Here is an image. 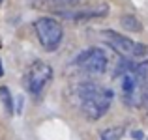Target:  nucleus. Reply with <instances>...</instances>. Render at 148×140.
<instances>
[{
	"label": "nucleus",
	"mask_w": 148,
	"mask_h": 140,
	"mask_svg": "<svg viewBox=\"0 0 148 140\" xmlns=\"http://www.w3.org/2000/svg\"><path fill=\"white\" fill-rule=\"evenodd\" d=\"M101 36L105 37L107 45L111 47L114 52H118L122 58H131V60H137V58H145L148 56V45L133 41L131 37H126L122 34H116L112 30H105L101 32Z\"/></svg>",
	"instance_id": "nucleus-3"
},
{
	"label": "nucleus",
	"mask_w": 148,
	"mask_h": 140,
	"mask_svg": "<svg viewBox=\"0 0 148 140\" xmlns=\"http://www.w3.org/2000/svg\"><path fill=\"white\" fill-rule=\"evenodd\" d=\"M83 2V0H36V4H41L43 7H69V6H75V4ZM40 6V7H41Z\"/></svg>",
	"instance_id": "nucleus-10"
},
{
	"label": "nucleus",
	"mask_w": 148,
	"mask_h": 140,
	"mask_svg": "<svg viewBox=\"0 0 148 140\" xmlns=\"http://www.w3.org/2000/svg\"><path fill=\"white\" fill-rule=\"evenodd\" d=\"M124 133H126V129H124L122 125H120V127H109V129L101 131L99 140H122Z\"/></svg>",
	"instance_id": "nucleus-9"
},
{
	"label": "nucleus",
	"mask_w": 148,
	"mask_h": 140,
	"mask_svg": "<svg viewBox=\"0 0 148 140\" xmlns=\"http://www.w3.org/2000/svg\"><path fill=\"white\" fill-rule=\"evenodd\" d=\"M0 2H2V0H0Z\"/></svg>",
	"instance_id": "nucleus-16"
},
{
	"label": "nucleus",
	"mask_w": 148,
	"mask_h": 140,
	"mask_svg": "<svg viewBox=\"0 0 148 140\" xmlns=\"http://www.w3.org/2000/svg\"><path fill=\"white\" fill-rule=\"evenodd\" d=\"M109 11L107 4H101L96 7H88V10H79V11H58L60 17L71 19V21H84V19H94V17H105Z\"/></svg>",
	"instance_id": "nucleus-6"
},
{
	"label": "nucleus",
	"mask_w": 148,
	"mask_h": 140,
	"mask_svg": "<svg viewBox=\"0 0 148 140\" xmlns=\"http://www.w3.org/2000/svg\"><path fill=\"white\" fill-rule=\"evenodd\" d=\"M73 65L86 75H101L107 69L109 60L107 54L99 47H90V49L83 50L81 54H77V58L73 60Z\"/></svg>",
	"instance_id": "nucleus-4"
},
{
	"label": "nucleus",
	"mask_w": 148,
	"mask_h": 140,
	"mask_svg": "<svg viewBox=\"0 0 148 140\" xmlns=\"http://www.w3.org/2000/svg\"><path fill=\"white\" fill-rule=\"evenodd\" d=\"M4 75V67H2V60H0V77Z\"/></svg>",
	"instance_id": "nucleus-14"
},
{
	"label": "nucleus",
	"mask_w": 148,
	"mask_h": 140,
	"mask_svg": "<svg viewBox=\"0 0 148 140\" xmlns=\"http://www.w3.org/2000/svg\"><path fill=\"white\" fill-rule=\"evenodd\" d=\"M0 101H2V105H4V110L10 116L13 114V97H11V93L6 86H0Z\"/></svg>",
	"instance_id": "nucleus-11"
},
{
	"label": "nucleus",
	"mask_w": 148,
	"mask_h": 140,
	"mask_svg": "<svg viewBox=\"0 0 148 140\" xmlns=\"http://www.w3.org/2000/svg\"><path fill=\"white\" fill-rule=\"evenodd\" d=\"M133 137H135V138H139V140H143V133H141V131H135Z\"/></svg>",
	"instance_id": "nucleus-13"
},
{
	"label": "nucleus",
	"mask_w": 148,
	"mask_h": 140,
	"mask_svg": "<svg viewBox=\"0 0 148 140\" xmlns=\"http://www.w3.org/2000/svg\"><path fill=\"white\" fill-rule=\"evenodd\" d=\"M135 64H137V62L131 60V58H120V62L116 64V67H114L112 77H114V79H120V77L126 75V73H131L135 69Z\"/></svg>",
	"instance_id": "nucleus-7"
},
{
	"label": "nucleus",
	"mask_w": 148,
	"mask_h": 140,
	"mask_svg": "<svg viewBox=\"0 0 148 140\" xmlns=\"http://www.w3.org/2000/svg\"><path fill=\"white\" fill-rule=\"evenodd\" d=\"M34 32L38 36V41L47 52H54L60 47L64 37L62 24L53 17H40L34 21Z\"/></svg>",
	"instance_id": "nucleus-2"
},
{
	"label": "nucleus",
	"mask_w": 148,
	"mask_h": 140,
	"mask_svg": "<svg viewBox=\"0 0 148 140\" xmlns=\"http://www.w3.org/2000/svg\"><path fill=\"white\" fill-rule=\"evenodd\" d=\"M75 97L79 101V107L83 110V114L88 120H99L107 114V110L111 108L112 99H114V92L111 88L99 86L96 82H81L75 86Z\"/></svg>",
	"instance_id": "nucleus-1"
},
{
	"label": "nucleus",
	"mask_w": 148,
	"mask_h": 140,
	"mask_svg": "<svg viewBox=\"0 0 148 140\" xmlns=\"http://www.w3.org/2000/svg\"><path fill=\"white\" fill-rule=\"evenodd\" d=\"M0 47H2V39H0Z\"/></svg>",
	"instance_id": "nucleus-15"
},
{
	"label": "nucleus",
	"mask_w": 148,
	"mask_h": 140,
	"mask_svg": "<svg viewBox=\"0 0 148 140\" xmlns=\"http://www.w3.org/2000/svg\"><path fill=\"white\" fill-rule=\"evenodd\" d=\"M143 107H146V112H148V82L143 90Z\"/></svg>",
	"instance_id": "nucleus-12"
},
{
	"label": "nucleus",
	"mask_w": 148,
	"mask_h": 140,
	"mask_svg": "<svg viewBox=\"0 0 148 140\" xmlns=\"http://www.w3.org/2000/svg\"><path fill=\"white\" fill-rule=\"evenodd\" d=\"M120 24H122V28H126L127 32H141L143 30L141 21H139L135 15H124V17L120 19Z\"/></svg>",
	"instance_id": "nucleus-8"
},
{
	"label": "nucleus",
	"mask_w": 148,
	"mask_h": 140,
	"mask_svg": "<svg viewBox=\"0 0 148 140\" xmlns=\"http://www.w3.org/2000/svg\"><path fill=\"white\" fill-rule=\"evenodd\" d=\"M51 79H53V69H51V65L45 64V62H41V60H38V62H34L28 67V71H26L25 86L34 97H40L41 93H43V90L47 88V84L51 82Z\"/></svg>",
	"instance_id": "nucleus-5"
}]
</instances>
